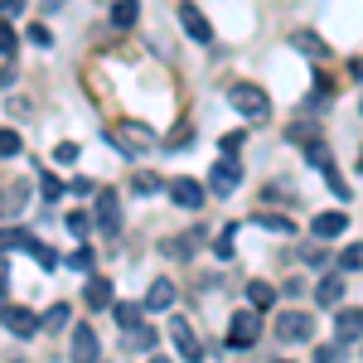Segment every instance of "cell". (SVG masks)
<instances>
[{"instance_id": "cell-1", "label": "cell", "mask_w": 363, "mask_h": 363, "mask_svg": "<svg viewBox=\"0 0 363 363\" xmlns=\"http://www.w3.org/2000/svg\"><path fill=\"white\" fill-rule=\"evenodd\" d=\"M228 102H233L242 116H252V121H267V116H272V97H267L257 83H233L228 87Z\"/></svg>"}, {"instance_id": "cell-2", "label": "cell", "mask_w": 363, "mask_h": 363, "mask_svg": "<svg viewBox=\"0 0 363 363\" xmlns=\"http://www.w3.org/2000/svg\"><path fill=\"white\" fill-rule=\"evenodd\" d=\"M112 140L126 150V155H136V150H150V145H155V131H150L145 121H116Z\"/></svg>"}, {"instance_id": "cell-3", "label": "cell", "mask_w": 363, "mask_h": 363, "mask_svg": "<svg viewBox=\"0 0 363 363\" xmlns=\"http://www.w3.org/2000/svg\"><path fill=\"white\" fill-rule=\"evenodd\" d=\"M257 335H262L257 310H238V315H233V325H228V349H252Z\"/></svg>"}, {"instance_id": "cell-4", "label": "cell", "mask_w": 363, "mask_h": 363, "mask_svg": "<svg viewBox=\"0 0 363 363\" xmlns=\"http://www.w3.org/2000/svg\"><path fill=\"white\" fill-rule=\"evenodd\" d=\"M92 223H97V233H107V238L121 233V199H116L112 189H97V213H92Z\"/></svg>"}, {"instance_id": "cell-5", "label": "cell", "mask_w": 363, "mask_h": 363, "mask_svg": "<svg viewBox=\"0 0 363 363\" xmlns=\"http://www.w3.org/2000/svg\"><path fill=\"white\" fill-rule=\"evenodd\" d=\"M238 184H242V165H238L233 155H223L218 165L208 169V189H213V194H218V199H228V194H233V189H238Z\"/></svg>"}, {"instance_id": "cell-6", "label": "cell", "mask_w": 363, "mask_h": 363, "mask_svg": "<svg viewBox=\"0 0 363 363\" xmlns=\"http://www.w3.org/2000/svg\"><path fill=\"white\" fill-rule=\"evenodd\" d=\"M179 25H184V34H189V39H199V44H213V25L203 20V10H199L194 0H179Z\"/></svg>"}, {"instance_id": "cell-7", "label": "cell", "mask_w": 363, "mask_h": 363, "mask_svg": "<svg viewBox=\"0 0 363 363\" xmlns=\"http://www.w3.org/2000/svg\"><path fill=\"white\" fill-rule=\"evenodd\" d=\"M169 339H174V349H179V359H189V363H203V344H199V335L189 330V320H169Z\"/></svg>"}, {"instance_id": "cell-8", "label": "cell", "mask_w": 363, "mask_h": 363, "mask_svg": "<svg viewBox=\"0 0 363 363\" xmlns=\"http://www.w3.org/2000/svg\"><path fill=\"white\" fill-rule=\"evenodd\" d=\"M277 335L291 344V339H310L315 335V320H310L306 310H281L277 315Z\"/></svg>"}, {"instance_id": "cell-9", "label": "cell", "mask_w": 363, "mask_h": 363, "mask_svg": "<svg viewBox=\"0 0 363 363\" xmlns=\"http://www.w3.org/2000/svg\"><path fill=\"white\" fill-rule=\"evenodd\" d=\"M73 363H97V330L92 325H73V349H68Z\"/></svg>"}, {"instance_id": "cell-10", "label": "cell", "mask_w": 363, "mask_h": 363, "mask_svg": "<svg viewBox=\"0 0 363 363\" xmlns=\"http://www.w3.org/2000/svg\"><path fill=\"white\" fill-rule=\"evenodd\" d=\"M39 325H44V315H34V310H25V306H5V330H10V335H34V330H39Z\"/></svg>"}, {"instance_id": "cell-11", "label": "cell", "mask_w": 363, "mask_h": 363, "mask_svg": "<svg viewBox=\"0 0 363 363\" xmlns=\"http://www.w3.org/2000/svg\"><path fill=\"white\" fill-rule=\"evenodd\" d=\"M169 199H174L179 208H203V184L179 174V179H169Z\"/></svg>"}, {"instance_id": "cell-12", "label": "cell", "mask_w": 363, "mask_h": 363, "mask_svg": "<svg viewBox=\"0 0 363 363\" xmlns=\"http://www.w3.org/2000/svg\"><path fill=\"white\" fill-rule=\"evenodd\" d=\"M83 301L92 310H107V306H112V281H107V277H92L83 286Z\"/></svg>"}, {"instance_id": "cell-13", "label": "cell", "mask_w": 363, "mask_h": 363, "mask_svg": "<svg viewBox=\"0 0 363 363\" xmlns=\"http://www.w3.org/2000/svg\"><path fill=\"white\" fill-rule=\"evenodd\" d=\"M174 306V281H150V291H145V310H169Z\"/></svg>"}, {"instance_id": "cell-14", "label": "cell", "mask_w": 363, "mask_h": 363, "mask_svg": "<svg viewBox=\"0 0 363 363\" xmlns=\"http://www.w3.org/2000/svg\"><path fill=\"white\" fill-rule=\"evenodd\" d=\"M344 228H349V218H344V213H320V218L310 223V233H315L320 242H330V238H339Z\"/></svg>"}, {"instance_id": "cell-15", "label": "cell", "mask_w": 363, "mask_h": 363, "mask_svg": "<svg viewBox=\"0 0 363 363\" xmlns=\"http://www.w3.org/2000/svg\"><path fill=\"white\" fill-rule=\"evenodd\" d=\"M335 335L339 339H359L363 335V310H339L335 315Z\"/></svg>"}, {"instance_id": "cell-16", "label": "cell", "mask_w": 363, "mask_h": 363, "mask_svg": "<svg viewBox=\"0 0 363 363\" xmlns=\"http://www.w3.org/2000/svg\"><path fill=\"white\" fill-rule=\"evenodd\" d=\"M140 20V0H116L112 5V25L116 29H131Z\"/></svg>"}, {"instance_id": "cell-17", "label": "cell", "mask_w": 363, "mask_h": 363, "mask_svg": "<svg viewBox=\"0 0 363 363\" xmlns=\"http://www.w3.org/2000/svg\"><path fill=\"white\" fill-rule=\"evenodd\" d=\"M131 189H136V194H155V189H169V184L155 169H131Z\"/></svg>"}, {"instance_id": "cell-18", "label": "cell", "mask_w": 363, "mask_h": 363, "mask_svg": "<svg viewBox=\"0 0 363 363\" xmlns=\"http://www.w3.org/2000/svg\"><path fill=\"white\" fill-rule=\"evenodd\" d=\"M315 301H320V306H339V301H344V281L325 277L320 286H315Z\"/></svg>"}, {"instance_id": "cell-19", "label": "cell", "mask_w": 363, "mask_h": 363, "mask_svg": "<svg viewBox=\"0 0 363 363\" xmlns=\"http://www.w3.org/2000/svg\"><path fill=\"white\" fill-rule=\"evenodd\" d=\"M247 301H252L257 310H272V306H277V286H267V281H252V286H247Z\"/></svg>"}, {"instance_id": "cell-20", "label": "cell", "mask_w": 363, "mask_h": 363, "mask_svg": "<svg viewBox=\"0 0 363 363\" xmlns=\"http://www.w3.org/2000/svg\"><path fill=\"white\" fill-rule=\"evenodd\" d=\"M140 315H145V306L121 301V306H116V325H121V330H140Z\"/></svg>"}, {"instance_id": "cell-21", "label": "cell", "mask_w": 363, "mask_h": 363, "mask_svg": "<svg viewBox=\"0 0 363 363\" xmlns=\"http://www.w3.org/2000/svg\"><path fill=\"white\" fill-rule=\"evenodd\" d=\"M291 44H296L301 54H310V58H325V54H330V49H325V44H320V39H315L310 29H301V34H291Z\"/></svg>"}, {"instance_id": "cell-22", "label": "cell", "mask_w": 363, "mask_h": 363, "mask_svg": "<svg viewBox=\"0 0 363 363\" xmlns=\"http://www.w3.org/2000/svg\"><path fill=\"white\" fill-rule=\"evenodd\" d=\"M339 272H363V242H349L339 252Z\"/></svg>"}, {"instance_id": "cell-23", "label": "cell", "mask_w": 363, "mask_h": 363, "mask_svg": "<svg viewBox=\"0 0 363 363\" xmlns=\"http://www.w3.org/2000/svg\"><path fill=\"white\" fill-rule=\"evenodd\" d=\"M252 223L257 228H272V233H296L291 218H281V213H252Z\"/></svg>"}, {"instance_id": "cell-24", "label": "cell", "mask_w": 363, "mask_h": 363, "mask_svg": "<svg viewBox=\"0 0 363 363\" xmlns=\"http://www.w3.org/2000/svg\"><path fill=\"white\" fill-rule=\"evenodd\" d=\"M34 252V238H29L25 228H5V252Z\"/></svg>"}, {"instance_id": "cell-25", "label": "cell", "mask_w": 363, "mask_h": 363, "mask_svg": "<svg viewBox=\"0 0 363 363\" xmlns=\"http://www.w3.org/2000/svg\"><path fill=\"white\" fill-rule=\"evenodd\" d=\"M44 330H68V306H63V301L44 310Z\"/></svg>"}, {"instance_id": "cell-26", "label": "cell", "mask_w": 363, "mask_h": 363, "mask_svg": "<svg viewBox=\"0 0 363 363\" xmlns=\"http://www.w3.org/2000/svg\"><path fill=\"white\" fill-rule=\"evenodd\" d=\"M306 160H310L315 169H330V165H335V160H330V150H325V140H315V145H306Z\"/></svg>"}, {"instance_id": "cell-27", "label": "cell", "mask_w": 363, "mask_h": 363, "mask_svg": "<svg viewBox=\"0 0 363 363\" xmlns=\"http://www.w3.org/2000/svg\"><path fill=\"white\" fill-rule=\"evenodd\" d=\"M291 140H301V145H315V140H320L315 121H296V126H291Z\"/></svg>"}, {"instance_id": "cell-28", "label": "cell", "mask_w": 363, "mask_h": 363, "mask_svg": "<svg viewBox=\"0 0 363 363\" xmlns=\"http://www.w3.org/2000/svg\"><path fill=\"white\" fill-rule=\"evenodd\" d=\"M25 199H29V189H25V184H10V189H5V213L25 208Z\"/></svg>"}, {"instance_id": "cell-29", "label": "cell", "mask_w": 363, "mask_h": 363, "mask_svg": "<svg viewBox=\"0 0 363 363\" xmlns=\"http://www.w3.org/2000/svg\"><path fill=\"white\" fill-rule=\"evenodd\" d=\"M34 262H39L44 272H54V267H58V252H54V247H44V242H34Z\"/></svg>"}, {"instance_id": "cell-30", "label": "cell", "mask_w": 363, "mask_h": 363, "mask_svg": "<svg viewBox=\"0 0 363 363\" xmlns=\"http://www.w3.org/2000/svg\"><path fill=\"white\" fill-rule=\"evenodd\" d=\"M0 155H5V160L20 155V136H15V131H0Z\"/></svg>"}, {"instance_id": "cell-31", "label": "cell", "mask_w": 363, "mask_h": 363, "mask_svg": "<svg viewBox=\"0 0 363 363\" xmlns=\"http://www.w3.org/2000/svg\"><path fill=\"white\" fill-rule=\"evenodd\" d=\"M39 189H44V199H58V194H63V184H58V174H49V169L39 174Z\"/></svg>"}, {"instance_id": "cell-32", "label": "cell", "mask_w": 363, "mask_h": 363, "mask_svg": "<svg viewBox=\"0 0 363 363\" xmlns=\"http://www.w3.org/2000/svg\"><path fill=\"white\" fill-rule=\"evenodd\" d=\"M63 223H68V233H78V238H83L87 228H92V218H87V213H78V208H73V213H68V218H63Z\"/></svg>"}, {"instance_id": "cell-33", "label": "cell", "mask_w": 363, "mask_h": 363, "mask_svg": "<svg viewBox=\"0 0 363 363\" xmlns=\"http://www.w3.org/2000/svg\"><path fill=\"white\" fill-rule=\"evenodd\" d=\"M150 344H155V330H150V325L131 330V349H150Z\"/></svg>"}, {"instance_id": "cell-34", "label": "cell", "mask_w": 363, "mask_h": 363, "mask_svg": "<svg viewBox=\"0 0 363 363\" xmlns=\"http://www.w3.org/2000/svg\"><path fill=\"white\" fill-rule=\"evenodd\" d=\"M54 160H58V165H73V160H78V145H73V140L54 145Z\"/></svg>"}, {"instance_id": "cell-35", "label": "cell", "mask_w": 363, "mask_h": 363, "mask_svg": "<svg viewBox=\"0 0 363 363\" xmlns=\"http://www.w3.org/2000/svg\"><path fill=\"white\" fill-rule=\"evenodd\" d=\"M25 34H29V44H39V49H49V44H54V39H49V25H29Z\"/></svg>"}, {"instance_id": "cell-36", "label": "cell", "mask_w": 363, "mask_h": 363, "mask_svg": "<svg viewBox=\"0 0 363 363\" xmlns=\"http://www.w3.org/2000/svg\"><path fill=\"white\" fill-rule=\"evenodd\" d=\"M339 354H344L339 344H325V349H315V363H339Z\"/></svg>"}, {"instance_id": "cell-37", "label": "cell", "mask_w": 363, "mask_h": 363, "mask_svg": "<svg viewBox=\"0 0 363 363\" xmlns=\"http://www.w3.org/2000/svg\"><path fill=\"white\" fill-rule=\"evenodd\" d=\"M68 267H78V272H87V267H92V252H87V247H78L73 257H68Z\"/></svg>"}, {"instance_id": "cell-38", "label": "cell", "mask_w": 363, "mask_h": 363, "mask_svg": "<svg viewBox=\"0 0 363 363\" xmlns=\"http://www.w3.org/2000/svg\"><path fill=\"white\" fill-rule=\"evenodd\" d=\"M238 145H242V131H228V136H223V150H228V155H233Z\"/></svg>"}, {"instance_id": "cell-39", "label": "cell", "mask_w": 363, "mask_h": 363, "mask_svg": "<svg viewBox=\"0 0 363 363\" xmlns=\"http://www.w3.org/2000/svg\"><path fill=\"white\" fill-rule=\"evenodd\" d=\"M213 252H218V257H233V238H228V233H223V238L213 242Z\"/></svg>"}, {"instance_id": "cell-40", "label": "cell", "mask_w": 363, "mask_h": 363, "mask_svg": "<svg viewBox=\"0 0 363 363\" xmlns=\"http://www.w3.org/2000/svg\"><path fill=\"white\" fill-rule=\"evenodd\" d=\"M20 10H25V0H5V20H15Z\"/></svg>"}, {"instance_id": "cell-41", "label": "cell", "mask_w": 363, "mask_h": 363, "mask_svg": "<svg viewBox=\"0 0 363 363\" xmlns=\"http://www.w3.org/2000/svg\"><path fill=\"white\" fill-rule=\"evenodd\" d=\"M54 10H63V0H44V15H54Z\"/></svg>"}, {"instance_id": "cell-42", "label": "cell", "mask_w": 363, "mask_h": 363, "mask_svg": "<svg viewBox=\"0 0 363 363\" xmlns=\"http://www.w3.org/2000/svg\"><path fill=\"white\" fill-rule=\"evenodd\" d=\"M150 363H169V359H165V354H160V359H150Z\"/></svg>"}, {"instance_id": "cell-43", "label": "cell", "mask_w": 363, "mask_h": 363, "mask_svg": "<svg viewBox=\"0 0 363 363\" xmlns=\"http://www.w3.org/2000/svg\"><path fill=\"white\" fill-rule=\"evenodd\" d=\"M359 169H363V155H359Z\"/></svg>"}]
</instances>
